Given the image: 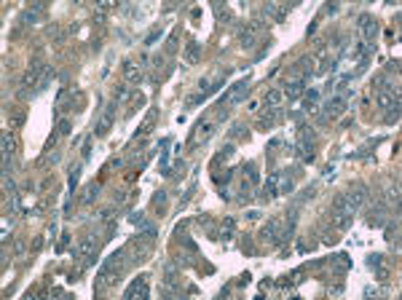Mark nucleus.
<instances>
[{
    "mask_svg": "<svg viewBox=\"0 0 402 300\" xmlns=\"http://www.w3.org/2000/svg\"><path fill=\"white\" fill-rule=\"evenodd\" d=\"M124 255H126V249H116L113 255H107L105 257V263H102V268H99V290H105V287H110V284H116L118 282V276H121V271H124Z\"/></svg>",
    "mask_w": 402,
    "mask_h": 300,
    "instance_id": "f257e3e1",
    "label": "nucleus"
},
{
    "mask_svg": "<svg viewBox=\"0 0 402 300\" xmlns=\"http://www.w3.org/2000/svg\"><path fill=\"white\" fill-rule=\"evenodd\" d=\"M295 155L303 163H311L314 161V148H317V134H314V129L311 126H300V132H298V140H295Z\"/></svg>",
    "mask_w": 402,
    "mask_h": 300,
    "instance_id": "f03ea898",
    "label": "nucleus"
},
{
    "mask_svg": "<svg viewBox=\"0 0 402 300\" xmlns=\"http://www.w3.org/2000/svg\"><path fill=\"white\" fill-rule=\"evenodd\" d=\"M354 214L357 209L346 201V196H335V201H333V209H330V220H333V225L338 228V231H346V228L351 225V220H354Z\"/></svg>",
    "mask_w": 402,
    "mask_h": 300,
    "instance_id": "7ed1b4c3",
    "label": "nucleus"
},
{
    "mask_svg": "<svg viewBox=\"0 0 402 300\" xmlns=\"http://www.w3.org/2000/svg\"><path fill=\"white\" fill-rule=\"evenodd\" d=\"M129 263H145L150 255H153V241L145 239V236L137 233V239L132 241V247H129Z\"/></svg>",
    "mask_w": 402,
    "mask_h": 300,
    "instance_id": "20e7f679",
    "label": "nucleus"
},
{
    "mask_svg": "<svg viewBox=\"0 0 402 300\" xmlns=\"http://www.w3.org/2000/svg\"><path fill=\"white\" fill-rule=\"evenodd\" d=\"M349 99H351V91H346V94H333V97H327V99H325V113H322V121L341 116V113L349 107Z\"/></svg>",
    "mask_w": 402,
    "mask_h": 300,
    "instance_id": "39448f33",
    "label": "nucleus"
},
{
    "mask_svg": "<svg viewBox=\"0 0 402 300\" xmlns=\"http://www.w3.org/2000/svg\"><path fill=\"white\" fill-rule=\"evenodd\" d=\"M214 126H217V121H204V124H199L196 129H193L191 140H188V148H196V145L209 142L214 137Z\"/></svg>",
    "mask_w": 402,
    "mask_h": 300,
    "instance_id": "423d86ee",
    "label": "nucleus"
},
{
    "mask_svg": "<svg viewBox=\"0 0 402 300\" xmlns=\"http://www.w3.org/2000/svg\"><path fill=\"white\" fill-rule=\"evenodd\" d=\"M357 30H360L362 40L365 43H376V35H378V21L373 13H362L360 19H357Z\"/></svg>",
    "mask_w": 402,
    "mask_h": 300,
    "instance_id": "0eeeda50",
    "label": "nucleus"
},
{
    "mask_svg": "<svg viewBox=\"0 0 402 300\" xmlns=\"http://www.w3.org/2000/svg\"><path fill=\"white\" fill-rule=\"evenodd\" d=\"M247 97H249V81L244 78V81H239V83L231 86V91L222 97V102H225V105H241Z\"/></svg>",
    "mask_w": 402,
    "mask_h": 300,
    "instance_id": "6e6552de",
    "label": "nucleus"
},
{
    "mask_svg": "<svg viewBox=\"0 0 402 300\" xmlns=\"http://www.w3.org/2000/svg\"><path fill=\"white\" fill-rule=\"evenodd\" d=\"M343 196H346V201L354 206L357 212H360V206L368 201V185H365V182H357V185H351V188L343 193Z\"/></svg>",
    "mask_w": 402,
    "mask_h": 300,
    "instance_id": "1a4fd4ad",
    "label": "nucleus"
},
{
    "mask_svg": "<svg viewBox=\"0 0 402 300\" xmlns=\"http://www.w3.org/2000/svg\"><path fill=\"white\" fill-rule=\"evenodd\" d=\"M43 73H46V64H43L40 59H32L30 67H27V73H24V78H21V89H27V86H38Z\"/></svg>",
    "mask_w": 402,
    "mask_h": 300,
    "instance_id": "9d476101",
    "label": "nucleus"
},
{
    "mask_svg": "<svg viewBox=\"0 0 402 300\" xmlns=\"http://www.w3.org/2000/svg\"><path fill=\"white\" fill-rule=\"evenodd\" d=\"M124 298L126 300H132V298H140V300H145V298H150V287H148V282H145V276H137L132 284L126 287V292H124Z\"/></svg>",
    "mask_w": 402,
    "mask_h": 300,
    "instance_id": "9b49d317",
    "label": "nucleus"
},
{
    "mask_svg": "<svg viewBox=\"0 0 402 300\" xmlns=\"http://www.w3.org/2000/svg\"><path fill=\"white\" fill-rule=\"evenodd\" d=\"M282 231V223H279V217H271L268 223L260 228V233H257V239L263 241V244H276V236Z\"/></svg>",
    "mask_w": 402,
    "mask_h": 300,
    "instance_id": "f8f14e48",
    "label": "nucleus"
},
{
    "mask_svg": "<svg viewBox=\"0 0 402 300\" xmlns=\"http://www.w3.org/2000/svg\"><path fill=\"white\" fill-rule=\"evenodd\" d=\"M116 102H110V105H107L105 107V113H102V116H99V124H97V137H105V134L107 132H110V126H113V118H116Z\"/></svg>",
    "mask_w": 402,
    "mask_h": 300,
    "instance_id": "ddd939ff",
    "label": "nucleus"
},
{
    "mask_svg": "<svg viewBox=\"0 0 402 300\" xmlns=\"http://www.w3.org/2000/svg\"><path fill=\"white\" fill-rule=\"evenodd\" d=\"M124 81L126 86H140L142 83V67L134 64L132 59H124Z\"/></svg>",
    "mask_w": 402,
    "mask_h": 300,
    "instance_id": "4468645a",
    "label": "nucleus"
},
{
    "mask_svg": "<svg viewBox=\"0 0 402 300\" xmlns=\"http://www.w3.org/2000/svg\"><path fill=\"white\" fill-rule=\"evenodd\" d=\"M13 153H16V140H13V134L5 132V134H3V174H5V177H8V171H11L8 161H11Z\"/></svg>",
    "mask_w": 402,
    "mask_h": 300,
    "instance_id": "2eb2a0df",
    "label": "nucleus"
},
{
    "mask_svg": "<svg viewBox=\"0 0 402 300\" xmlns=\"http://www.w3.org/2000/svg\"><path fill=\"white\" fill-rule=\"evenodd\" d=\"M306 83H308V78H295V81H290L284 89V97L287 99H300L306 94Z\"/></svg>",
    "mask_w": 402,
    "mask_h": 300,
    "instance_id": "dca6fc26",
    "label": "nucleus"
},
{
    "mask_svg": "<svg viewBox=\"0 0 402 300\" xmlns=\"http://www.w3.org/2000/svg\"><path fill=\"white\" fill-rule=\"evenodd\" d=\"M241 177L252 185V188H257V185H260V171H257V163L255 161H247V163H244V166H241Z\"/></svg>",
    "mask_w": 402,
    "mask_h": 300,
    "instance_id": "f3484780",
    "label": "nucleus"
},
{
    "mask_svg": "<svg viewBox=\"0 0 402 300\" xmlns=\"http://www.w3.org/2000/svg\"><path fill=\"white\" fill-rule=\"evenodd\" d=\"M255 40H257V24H252V27H247L241 35H239V43H241V48L244 51H249V48L255 46Z\"/></svg>",
    "mask_w": 402,
    "mask_h": 300,
    "instance_id": "a211bd4d",
    "label": "nucleus"
},
{
    "mask_svg": "<svg viewBox=\"0 0 402 300\" xmlns=\"http://www.w3.org/2000/svg\"><path fill=\"white\" fill-rule=\"evenodd\" d=\"M265 198H274L279 196V171H271L268 177H265V193H263Z\"/></svg>",
    "mask_w": 402,
    "mask_h": 300,
    "instance_id": "6ab92c4d",
    "label": "nucleus"
},
{
    "mask_svg": "<svg viewBox=\"0 0 402 300\" xmlns=\"http://www.w3.org/2000/svg\"><path fill=\"white\" fill-rule=\"evenodd\" d=\"M199 54H201V43H199V40H188V48H185V67L196 64Z\"/></svg>",
    "mask_w": 402,
    "mask_h": 300,
    "instance_id": "aec40b11",
    "label": "nucleus"
},
{
    "mask_svg": "<svg viewBox=\"0 0 402 300\" xmlns=\"http://www.w3.org/2000/svg\"><path fill=\"white\" fill-rule=\"evenodd\" d=\"M276 118H279V107H265V113L260 116V124H257V126H260L263 132H265V129L274 126V121H276Z\"/></svg>",
    "mask_w": 402,
    "mask_h": 300,
    "instance_id": "412c9836",
    "label": "nucleus"
},
{
    "mask_svg": "<svg viewBox=\"0 0 402 300\" xmlns=\"http://www.w3.org/2000/svg\"><path fill=\"white\" fill-rule=\"evenodd\" d=\"M97 196H99V182L86 185V188H83V196H81V204H83V206L94 204V201H97Z\"/></svg>",
    "mask_w": 402,
    "mask_h": 300,
    "instance_id": "4be33fe9",
    "label": "nucleus"
},
{
    "mask_svg": "<svg viewBox=\"0 0 402 300\" xmlns=\"http://www.w3.org/2000/svg\"><path fill=\"white\" fill-rule=\"evenodd\" d=\"M282 99H284V91L282 89H268V91H265V97H263V105L265 107H276Z\"/></svg>",
    "mask_w": 402,
    "mask_h": 300,
    "instance_id": "5701e85b",
    "label": "nucleus"
},
{
    "mask_svg": "<svg viewBox=\"0 0 402 300\" xmlns=\"http://www.w3.org/2000/svg\"><path fill=\"white\" fill-rule=\"evenodd\" d=\"M386 201L394 204V212H400V182L394 180V185H386Z\"/></svg>",
    "mask_w": 402,
    "mask_h": 300,
    "instance_id": "b1692460",
    "label": "nucleus"
},
{
    "mask_svg": "<svg viewBox=\"0 0 402 300\" xmlns=\"http://www.w3.org/2000/svg\"><path fill=\"white\" fill-rule=\"evenodd\" d=\"M233 233H236V220H233V217H225V220H222V225H220V236H222V241H231V239H233Z\"/></svg>",
    "mask_w": 402,
    "mask_h": 300,
    "instance_id": "393cba45",
    "label": "nucleus"
},
{
    "mask_svg": "<svg viewBox=\"0 0 402 300\" xmlns=\"http://www.w3.org/2000/svg\"><path fill=\"white\" fill-rule=\"evenodd\" d=\"M51 81H54V67H48V64H46V73H43V78L38 81V86H35V94H43Z\"/></svg>",
    "mask_w": 402,
    "mask_h": 300,
    "instance_id": "a878e982",
    "label": "nucleus"
},
{
    "mask_svg": "<svg viewBox=\"0 0 402 300\" xmlns=\"http://www.w3.org/2000/svg\"><path fill=\"white\" fill-rule=\"evenodd\" d=\"M295 188V182H292V174H287V171H279V193H290Z\"/></svg>",
    "mask_w": 402,
    "mask_h": 300,
    "instance_id": "bb28decb",
    "label": "nucleus"
},
{
    "mask_svg": "<svg viewBox=\"0 0 402 300\" xmlns=\"http://www.w3.org/2000/svg\"><path fill=\"white\" fill-rule=\"evenodd\" d=\"M373 86H376V91H386V89H394V83L389 81V75L381 73V75H376L373 78Z\"/></svg>",
    "mask_w": 402,
    "mask_h": 300,
    "instance_id": "cd10ccee",
    "label": "nucleus"
},
{
    "mask_svg": "<svg viewBox=\"0 0 402 300\" xmlns=\"http://www.w3.org/2000/svg\"><path fill=\"white\" fill-rule=\"evenodd\" d=\"M265 16H274V21H282L287 16V8H279V5L268 3V5H265Z\"/></svg>",
    "mask_w": 402,
    "mask_h": 300,
    "instance_id": "c85d7f7f",
    "label": "nucleus"
},
{
    "mask_svg": "<svg viewBox=\"0 0 402 300\" xmlns=\"http://www.w3.org/2000/svg\"><path fill=\"white\" fill-rule=\"evenodd\" d=\"M156 116H159V113H156V110H150V113H148V118H145V124L140 126L137 137H145V134H150V129H153V121H156Z\"/></svg>",
    "mask_w": 402,
    "mask_h": 300,
    "instance_id": "c756f323",
    "label": "nucleus"
},
{
    "mask_svg": "<svg viewBox=\"0 0 402 300\" xmlns=\"http://www.w3.org/2000/svg\"><path fill=\"white\" fill-rule=\"evenodd\" d=\"M70 132H73V121L70 118H56V134L64 137V134H70Z\"/></svg>",
    "mask_w": 402,
    "mask_h": 300,
    "instance_id": "7c9ffc66",
    "label": "nucleus"
},
{
    "mask_svg": "<svg viewBox=\"0 0 402 300\" xmlns=\"http://www.w3.org/2000/svg\"><path fill=\"white\" fill-rule=\"evenodd\" d=\"M386 239H389V244H394V247H397V241H400V225L397 223H389V225H386Z\"/></svg>",
    "mask_w": 402,
    "mask_h": 300,
    "instance_id": "2f4dec72",
    "label": "nucleus"
},
{
    "mask_svg": "<svg viewBox=\"0 0 402 300\" xmlns=\"http://www.w3.org/2000/svg\"><path fill=\"white\" fill-rule=\"evenodd\" d=\"M129 99V86H116V94H113V102L116 105H124Z\"/></svg>",
    "mask_w": 402,
    "mask_h": 300,
    "instance_id": "473e14b6",
    "label": "nucleus"
},
{
    "mask_svg": "<svg viewBox=\"0 0 402 300\" xmlns=\"http://www.w3.org/2000/svg\"><path fill=\"white\" fill-rule=\"evenodd\" d=\"M161 35H164V27L159 24V27H153L148 35H145V46H153L156 40H161Z\"/></svg>",
    "mask_w": 402,
    "mask_h": 300,
    "instance_id": "72a5a7b5",
    "label": "nucleus"
},
{
    "mask_svg": "<svg viewBox=\"0 0 402 300\" xmlns=\"http://www.w3.org/2000/svg\"><path fill=\"white\" fill-rule=\"evenodd\" d=\"M231 137H233V140H247V137H249L247 126H241V124H233V129H231Z\"/></svg>",
    "mask_w": 402,
    "mask_h": 300,
    "instance_id": "f704fd0d",
    "label": "nucleus"
},
{
    "mask_svg": "<svg viewBox=\"0 0 402 300\" xmlns=\"http://www.w3.org/2000/svg\"><path fill=\"white\" fill-rule=\"evenodd\" d=\"M145 220H148L145 212H132V214H129V223H132L134 228H140L142 223H145Z\"/></svg>",
    "mask_w": 402,
    "mask_h": 300,
    "instance_id": "c9c22d12",
    "label": "nucleus"
},
{
    "mask_svg": "<svg viewBox=\"0 0 402 300\" xmlns=\"http://www.w3.org/2000/svg\"><path fill=\"white\" fill-rule=\"evenodd\" d=\"M349 266H351V260H349L346 255H335V268H338L341 274H343V271H346Z\"/></svg>",
    "mask_w": 402,
    "mask_h": 300,
    "instance_id": "e433bc0d",
    "label": "nucleus"
},
{
    "mask_svg": "<svg viewBox=\"0 0 402 300\" xmlns=\"http://www.w3.org/2000/svg\"><path fill=\"white\" fill-rule=\"evenodd\" d=\"M177 40H180V30H175V32L169 35V46H167V51H175V48H177Z\"/></svg>",
    "mask_w": 402,
    "mask_h": 300,
    "instance_id": "4c0bfd02",
    "label": "nucleus"
},
{
    "mask_svg": "<svg viewBox=\"0 0 402 300\" xmlns=\"http://www.w3.org/2000/svg\"><path fill=\"white\" fill-rule=\"evenodd\" d=\"M113 212H116V209H113V206H105V209H102V212H99V217H102V220H105V223H110V220H113V217H116V214H113Z\"/></svg>",
    "mask_w": 402,
    "mask_h": 300,
    "instance_id": "58836bf2",
    "label": "nucleus"
},
{
    "mask_svg": "<svg viewBox=\"0 0 402 300\" xmlns=\"http://www.w3.org/2000/svg\"><path fill=\"white\" fill-rule=\"evenodd\" d=\"M153 204L156 206H164V204H167V190H159V193H156V196H153Z\"/></svg>",
    "mask_w": 402,
    "mask_h": 300,
    "instance_id": "ea45409f",
    "label": "nucleus"
},
{
    "mask_svg": "<svg viewBox=\"0 0 402 300\" xmlns=\"http://www.w3.org/2000/svg\"><path fill=\"white\" fill-rule=\"evenodd\" d=\"M83 161H89L91 158V137H86V145H83V155H81Z\"/></svg>",
    "mask_w": 402,
    "mask_h": 300,
    "instance_id": "a19ab883",
    "label": "nucleus"
},
{
    "mask_svg": "<svg viewBox=\"0 0 402 300\" xmlns=\"http://www.w3.org/2000/svg\"><path fill=\"white\" fill-rule=\"evenodd\" d=\"M126 196H129L126 190H118L116 196H113V204H116V206H118V204H124V201H126Z\"/></svg>",
    "mask_w": 402,
    "mask_h": 300,
    "instance_id": "79ce46f5",
    "label": "nucleus"
},
{
    "mask_svg": "<svg viewBox=\"0 0 402 300\" xmlns=\"http://www.w3.org/2000/svg\"><path fill=\"white\" fill-rule=\"evenodd\" d=\"M368 266L370 268H378V266H381V255H370L368 257Z\"/></svg>",
    "mask_w": 402,
    "mask_h": 300,
    "instance_id": "37998d69",
    "label": "nucleus"
},
{
    "mask_svg": "<svg viewBox=\"0 0 402 300\" xmlns=\"http://www.w3.org/2000/svg\"><path fill=\"white\" fill-rule=\"evenodd\" d=\"M67 244H70V233H62V239H59V247H56V249H59V252H62V249L67 247Z\"/></svg>",
    "mask_w": 402,
    "mask_h": 300,
    "instance_id": "c03bdc74",
    "label": "nucleus"
},
{
    "mask_svg": "<svg viewBox=\"0 0 402 300\" xmlns=\"http://www.w3.org/2000/svg\"><path fill=\"white\" fill-rule=\"evenodd\" d=\"M11 124H13V126H21V124H24V113H16V116H13V121H11Z\"/></svg>",
    "mask_w": 402,
    "mask_h": 300,
    "instance_id": "a18cd8bd",
    "label": "nucleus"
},
{
    "mask_svg": "<svg viewBox=\"0 0 402 300\" xmlns=\"http://www.w3.org/2000/svg\"><path fill=\"white\" fill-rule=\"evenodd\" d=\"M40 247H43V239H40V236H38V239H35V241H32V249H35V252H38V249H40Z\"/></svg>",
    "mask_w": 402,
    "mask_h": 300,
    "instance_id": "49530a36",
    "label": "nucleus"
}]
</instances>
